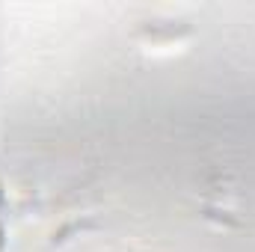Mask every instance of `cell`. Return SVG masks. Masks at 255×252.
<instances>
[{
    "instance_id": "obj_1",
    "label": "cell",
    "mask_w": 255,
    "mask_h": 252,
    "mask_svg": "<svg viewBox=\"0 0 255 252\" xmlns=\"http://www.w3.org/2000/svg\"><path fill=\"white\" fill-rule=\"evenodd\" d=\"M196 199H199V214L220 226V229H241V193L235 187V181L226 172H208L199 187H196Z\"/></svg>"
},
{
    "instance_id": "obj_2",
    "label": "cell",
    "mask_w": 255,
    "mask_h": 252,
    "mask_svg": "<svg viewBox=\"0 0 255 252\" xmlns=\"http://www.w3.org/2000/svg\"><path fill=\"white\" fill-rule=\"evenodd\" d=\"M193 36V27L190 24H178V21H148L136 30V39L142 42L145 51H154V48H175L181 42H187Z\"/></svg>"
}]
</instances>
